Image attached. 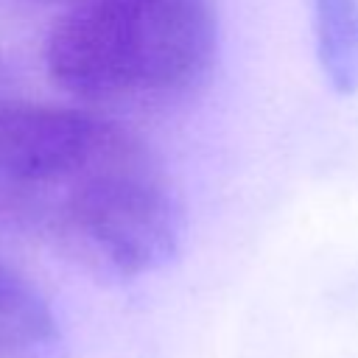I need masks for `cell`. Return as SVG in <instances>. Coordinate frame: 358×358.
I'll return each mask as SVG.
<instances>
[{
  "label": "cell",
  "mask_w": 358,
  "mask_h": 358,
  "mask_svg": "<svg viewBox=\"0 0 358 358\" xmlns=\"http://www.w3.org/2000/svg\"><path fill=\"white\" fill-rule=\"evenodd\" d=\"M48 3H62V6H78V3H87V0H48Z\"/></svg>",
  "instance_id": "obj_6"
},
{
  "label": "cell",
  "mask_w": 358,
  "mask_h": 358,
  "mask_svg": "<svg viewBox=\"0 0 358 358\" xmlns=\"http://www.w3.org/2000/svg\"><path fill=\"white\" fill-rule=\"evenodd\" d=\"M59 322L42 291L0 263V358H53Z\"/></svg>",
  "instance_id": "obj_4"
},
{
  "label": "cell",
  "mask_w": 358,
  "mask_h": 358,
  "mask_svg": "<svg viewBox=\"0 0 358 358\" xmlns=\"http://www.w3.org/2000/svg\"><path fill=\"white\" fill-rule=\"evenodd\" d=\"M313 36L330 87L358 92V0H313Z\"/></svg>",
  "instance_id": "obj_5"
},
{
  "label": "cell",
  "mask_w": 358,
  "mask_h": 358,
  "mask_svg": "<svg viewBox=\"0 0 358 358\" xmlns=\"http://www.w3.org/2000/svg\"><path fill=\"white\" fill-rule=\"evenodd\" d=\"M218 39L213 0H87L53 22L45 70L87 103H168L207 81Z\"/></svg>",
  "instance_id": "obj_1"
},
{
  "label": "cell",
  "mask_w": 358,
  "mask_h": 358,
  "mask_svg": "<svg viewBox=\"0 0 358 358\" xmlns=\"http://www.w3.org/2000/svg\"><path fill=\"white\" fill-rule=\"evenodd\" d=\"M39 196L42 241L98 280L154 274L179 252L182 201L148 145Z\"/></svg>",
  "instance_id": "obj_2"
},
{
  "label": "cell",
  "mask_w": 358,
  "mask_h": 358,
  "mask_svg": "<svg viewBox=\"0 0 358 358\" xmlns=\"http://www.w3.org/2000/svg\"><path fill=\"white\" fill-rule=\"evenodd\" d=\"M145 143L112 117L78 106L0 101V179L62 190Z\"/></svg>",
  "instance_id": "obj_3"
}]
</instances>
